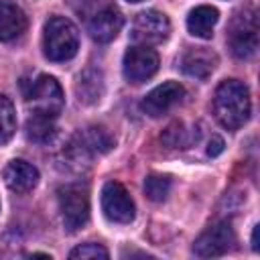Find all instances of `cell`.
<instances>
[{"label":"cell","mask_w":260,"mask_h":260,"mask_svg":"<svg viewBox=\"0 0 260 260\" xmlns=\"http://www.w3.org/2000/svg\"><path fill=\"white\" fill-rule=\"evenodd\" d=\"M213 114L228 130L242 128L250 118V91L240 79H225L213 93Z\"/></svg>","instance_id":"1"},{"label":"cell","mask_w":260,"mask_h":260,"mask_svg":"<svg viewBox=\"0 0 260 260\" xmlns=\"http://www.w3.org/2000/svg\"><path fill=\"white\" fill-rule=\"evenodd\" d=\"M252 250H258V225H254L252 232Z\"/></svg>","instance_id":"23"},{"label":"cell","mask_w":260,"mask_h":260,"mask_svg":"<svg viewBox=\"0 0 260 260\" xmlns=\"http://www.w3.org/2000/svg\"><path fill=\"white\" fill-rule=\"evenodd\" d=\"M69 256L71 258H110V252L102 244L85 242V244H79L77 248H73L69 252Z\"/></svg>","instance_id":"21"},{"label":"cell","mask_w":260,"mask_h":260,"mask_svg":"<svg viewBox=\"0 0 260 260\" xmlns=\"http://www.w3.org/2000/svg\"><path fill=\"white\" fill-rule=\"evenodd\" d=\"M236 244V232L230 221H219L207 228L193 244V252L201 258H211V256H223L230 252Z\"/></svg>","instance_id":"9"},{"label":"cell","mask_w":260,"mask_h":260,"mask_svg":"<svg viewBox=\"0 0 260 260\" xmlns=\"http://www.w3.org/2000/svg\"><path fill=\"white\" fill-rule=\"evenodd\" d=\"M2 177H4L6 187L12 189V191H16V193H28L39 183V171L30 162L20 160V158L10 160L4 167Z\"/></svg>","instance_id":"12"},{"label":"cell","mask_w":260,"mask_h":260,"mask_svg":"<svg viewBox=\"0 0 260 260\" xmlns=\"http://www.w3.org/2000/svg\"><path fill=\"white\" fill-rule=\"evenodd\" d=\"M228 43L238 59H250L258 51V16L254 8H246L236 14L230 24Z\"/></svg>","instance_id":"5"},{"label":"cell","mask_w":260,"mask_h":260,"mask_svg":"<svg viewBox=\"0 0 260 260\" xmlns=\"http://www.w3.org/2000/svg\"><path fill=\"white\" fill-rule=\"evenodd\" d=\"M57 203L67 232H77L89 219V193L81 183H67L57 189Z\"/></svg>","instance_id":"4"},{"label":"cell","mask_w":260,"mask_h":260,"mask_svg":"<svg viewBox=\"0 0 260 260\" xmlns=\"http://www.w3.org/2000/svg\"><path fill=\"white\" fill-rule=\"evenodd\" d=\"M124 26V16L116 6H106L102 10H98L95 14H91L87 28L93 41L98 43H110L118 37V32Z\"/></svg>","instance_id":"11"},{"label":"cell","mask_w":260,"mask_h":260,"mask_svg":"<svg viewBox=\"0 0 260 260\" xmlns=\"http://www.w3.org/2000/svg\"><path fill=\"white\" fill-rule=\"evenodd\" d=\"M217 20H219L217 8H215V6L201 4V6H195V8L189 12V16H187V30H189L193 37L211 39L213 26H215Z\"/></svg>","instance_id":"15"},{"label":"cell","mask_w":260,"mask_h":260,"mask_svg":"<svg viewBox=\"0 0 260 260\" xmlns=\"http://www.w3.org/2000/svg\"><path fill=\"white\" fill-rule=\"evenodd\" d=\"M102 209L104 215L116 223H130L136 211L130 193L118 181H108L102 187Z\"/></svg>","instance_id":"6"},{"label":"cell","mask_w":260,"mask_h":260,"mask_svg":"<svg viewBox=\"0 0 260 260\" xmlns=\"http://www.w3.org/2000/svg\"><path fill=\"white\" fill-rule=\"evenodd\" d=\"M26 28V14L20 6L0 0V41H12Z\"/></svg>","instance_id":"14"},{"label":"cell","mask_w":260,"mask_h":260,"mask_svg":"<svg viewBox=\"0 0 260 260\" xmlns=\"http://www.w3.org/2000/svg\"><path fill=\"white\" fill-rule=\"evenodd\" d=\"M171 191V179L167 175H148L144 179V193L150 201H165Z\"/></svg>","instance_id":"20"},{"label":"cell","mask_w":260,"mask_h":260,"mask_svg":"<svg viewBox=\"0 0 260 260\" xmlns=\"http://www.w3.org/2000/svg\"><path fill=\"white\" fill-rule=\"evenodd\" d=\"M197 136H199V132H189V130H185V126H183L181 122H175V124H171V126L165 130L162 140H165L171 148H187L193 140L197 142Z\"/></svg>","instance_id":"19"},{"label":"cell","mask_w":260,"mask_h":260,"mask_svg":"<svg viewBox=\"0 0 260 260\" xmlns=\"http://www.w3.org/2000/svg\"><path fill=\"white\" fill-rule=\"evenodd\" d=\"M169 32H171V22L167 14L158 10H144L136 14L132 22V41L146 47L167 41Z\"/></svg>","instance_id":"7"},{"label":"cell","mask_w":260,"mask_h":260,"mask_svg":"<svg viewBox=\"0 0 260 260\" xmlns=\"http://www.w3.org/2000/svg\"><path fill=\"white\" fill-rule=\"evenodd\" d=\"M128 2H142V0H128Z\"/></svg>","instance_id":"24"},{"label":"cell","mask_w":260,"mask_h":260,"mask_svg":"<svg viewBox=\"0 0 260 260\" xmlns=\"http://www.w3.org/2000/svg\"><path fill=\"white\" fill-rule=\"evenodd\" d=\"M185 95H187V91H185V87L179 81H165V83L156 85L152 91H148L144 95L140 108L150 118H160L171 108L181 104L185 100Z\"/></svg>","instance_id":"10"},{"label":"cell","mask_w":260,"mask_h":260,"mask_svg":"<svg viewBox=\"0 0 260 260\" xmlns=\"http://www.w3.org/2000/svg\"><path fill=\"white\" fill-rule=\"evenodd\" d=\"M55 118L51 116H43V114H30V118L26 120V136L32 142L45 144L55 136Z\"/></svg>","instance_id":"17"},{"label":"cell","mask_w":260,"mask_h":260,"mask_svg":"<svg viewBox=\"0 0 260 260\" xmlns=\"http://www.w3.org/2000/svg\"><path fill=\"white\" fill-rule=\"evenodd\" d=\"M16 132V112L6 95H0V144H6Z\"/></svg>","instance_id":"18"},{"label":"cell","mask_w":260,"mask_h":260,"mask_svg":"<svg viewBox=\"0 0 260 260\" xmlns=\"http://www.w3.org/2000/svg\"><path fill=\"white\" fill-rule=\"evenodd\" d=\"M75 93L81 104H95L104 95V75L98 69H85L77 83H75Z\"/></svg>","instance_id":"16"},{"label":"cell","mask_w":260,"mask_h":260,"mask_svg":"<svg viewBox=\"0 0 260 260\" xmlns=\"http://www.w3.org/2000/svg\"><path fill=\"white\" fill-rule=\"evenodd\" d=\"M217 65V55L205 47H191L181 59V69L195 79H207Z\"/></svg>","instance_id":"13"},{"label":"cell","mask_w":260,"mask_h":260,"mask_svg":"<svg viewBox=\"0 0 260 260\" xmlns=\"http://www.w3.org/2000/svg\"><path fill=\"white\" fill-rule=\"evenodd\" d=\"M122 69L130 83H142L158 71V55L146 45H134L124 53Z\"/></svg>","instance_id":"8"},{"label":"cell","mask_w":260,"mask_h":260,"mask_svg":"<svg viewBox=\"0 0 260 260\" xmlns=\"http://www.w3.org/2000/svg\"><path fill=\"white\" fill-rule=\"evenodd\" d=\"M79 49L77 26L65 16H53L43 30V53L49 61H69Z\"/></svg>","instance_id":"3"},{"label":"cell","mask_w":260,"mask_h":260,"mask_svg":"<svg viewBox=\"0 0 260 260\" xmlns=\"http://www.w3.org/2000/svg\"><path fill=\"white\" fill-rule=\"evenodd\" d=\"M221 150H223V140H221L219 136H211L209 146H207V154H209V156H217Z\"/></svg>","instance_id":"22"},{"label":"cell","mask_w":260,"mask_h":260,"mask_svg":"<svg viewBox=\"0 0 260 260\" xmlns=\"http://www.w3.org/2000/svg\"><path fill=\"white\" fill-rule=\"evenodd\" d=\"M20 85H22V95L30 114H43L51 118L59 116L65 104V95L55 77L41 73L32 79H22Z\"/></svg>","instance_id":"2"}]
</instances>
